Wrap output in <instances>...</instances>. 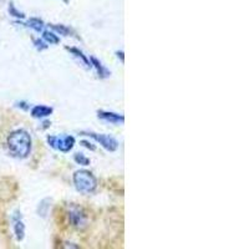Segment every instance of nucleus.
Instances as JSON below:
<instances>
[{
  "instance_id": "f257e3e1",
  "label": "nucleus",
  "mask_w": 249,
  "mask_h": 249,
  "mask_svg": "<svg viewBox=\"0 0 249 249\" xmlns=\"http://www.w3.org/2000/svg\"><path fill=\"white\" fill-rule=\"evenodd\" d=\"M9 152L12 153L13 157L19 160H25L30 156L33 141L29 132L23 128L13 131L6 140Z\"/></svg>"
},
{
  "instance_id": "f03ea898",
  "label": "nucleus",
  "mask_w": 249,
  "mask_h": 249,
  "mask_svg": "<svg viewBox=\"0 0 249 249\" xmlns=\"http://www.w3.org/2000/svg\"><path fill=\"white\" fill-rule=\"evenodd\" d=\"M72 182L76 188V191L84 193V195H90L93 193L97 188L96 177L88 170H79L72 175Z\"/></svg>"
},
{
  "instance_id": "7ed1b4c3",
  "label": "nucleus",
  "mask_w": 249,
  "mask_h": 249,
  "mask_svg": "<svg viewBox=\"0 0 249 249\" xmlns=\"http://www.w3.org/2000/svg\"><path fill=\"white\" fill-rule=\"evenodd\" d=\"M82 136H89L90 139L95 140L97 143H100L102 147L105 148L108 152H115L119 150V141L115 137L110 136V135H105V133H96V132H89V131H82Z\"/></svg>"
},
{
  "instance_id": "20e7f679",
  "label": "nucleus",
  "mask_w": 249,
  "mask_h": 249,
  "mask_svg": "<svg viewBox=\"0 0 249 249\" xmlns=\"http://www.w3.org/2000/svg\"><path fill=\"white\" fill-rule=\"evenodd\" d=\"M46 141H48L49 146H50L51 148L60 151V152L66 153V152H70V151L74 148L76 140H75L74 136L68 135V136H62V137L48 136L46 137Z\"/></svg>"
},
{
  "instance_id": "39448f33",
  "label": "nucleus",
  "mask_w": 249,
  "mask_h": 249,
  "mask_svg": "<svg viewBox=\"0 0 249 249\" xmlns=\"http://www.w3.org/2000/svg\"><path fill=\"white\" fill-rule=\"evenodd\" d=\"M69 219H70L71 224L76 228H85L86 223H88V217L79 208H71L69 212Z\"/></svg>"
},
{
  "instance_id": "423d86ee",
  "label": "nucleus",
  "mask_w": 249,
  "mask_h": 249,
  "mask_svg": "<svg viewBox=\"0 0 249 249\" xmlns=\"http://www.w3.org/2000/svg\"><path fill=\"white\" fill-rule=\"evenodd\" d=\"M97 117L106 122H110L113 124H124V116L121 113L112 112V111H105V110H99L97 111Z\"/></svg>"
},
{
  "instance_id": "0eeeda50",
  "label": "nucleus",
  "mask_w": 249,
  "mask_h": 249,
  "mask_svg": "<svg viewBox=\"0 0 249 249\" xmlns=\"http://www.w3.org/2000/svg\"><path fill=\"white\" fill-rule=\"evenodd\" d=\"M65 49L69 51V53H70L71 55H72V56L75 57V59L79 60L80 64H82V65H84V68H85L86 70H90V69L92 68V66H91L90 59H89V57L86 56V55L84 54L81 50H80V49L74 48V46H66Z\"/></svg>"
},
{
  "instance_id": "6e6552de",
  "label": "nucleus",
  "mask_w": 249,
  "mask_h": 249,
  "mask_svg": "<svg viewBox=\"0 0 249 249\" xmlns=\"http://www.w3.org/2000/svg\"><path fill=\"white\" fill-rule=\"evenodd\" d=\"M54 112V108L50 107V106H45V105H35L34 107L30 110V115L34 119H46L50 115H53Z\"/></svg>"
},
{
  "instance_id": "1a4fd4ad",
  "label": "nucleus",
  "mask_w": 249,
  "mask_h": 249,
  "mask_svg": "<svg viewBox=\"0 0 249 249\" xmlns=\"http://www.w3.org/2000/svg\"><path fill=\"white\" fill-rule=\"evenodd\" d=\"M90 62L91 66L96 70L97 76H99L100 79H107V77L111 76V71L108 70L105 65H102V62L100 61L97 57L90 56Z\"/></svg>"
},
{
  "instance_id": "9d476101",
  "label": "nucleus",
  "mask_w": 249,
  "mask_h": 249,
  "mask_svg": "<svg viewBox=\"0 0 249 249\" xmlns=\"http://www.w3.org/2000/svg\"><path fill=\"white\" fill-rule=\"evenodd\" d=\"M23 25L33 29L35 33H43L44 29H45L46 26L45 23H44V20H41L40 18H30V19L26 21V24H23Z\"/></svg>"
},
{
  "instance_id": "9b49d317",
  "label": "nucleus",
  "mask_w": 249,
  "mask_h": 249,
  "mask_svg": "<svg viewBox=\"0 0 249 249\" xmlns=\"http://www.w3.org/2000/svg\"><path fill=\"white\" fill-rule=\"evenodd\" d=\"M13 223H14V234L17 237V241L21 242L25 237V224L23 222V218L15 219L13 221Z\"/></svg>"
},
{
  "instance_id": "f8f14e48",
  "label": "nucleus",
  "mask_w": 249,
  "mask_h": 249,
  "mask_svg": "<svg viewBox=\"0 0 249 249\" xmlns=\"http://www.w3.org/2000/svg\"><path fill=\"white\" fill-rule=\"evenodd\" d=\"M51 28V30L56 33V34L62 35V36H70L71 34H75V31L68 25H64V24H50L49 25Z\"/></svg>"
},
{
  "instance_id": "ddd939ff",
  "label": "nucleus",
  "mask_w": 249,
  "mask_h": 249,
  "mask_svg": "<svg viewBox=\"0 0 249 249\" xmlns=\"http://www.w3.org/2000/svg\"><path fill=\"white\" fill-rule=\"evenodd\" d=\"M51 202H53V199L51 198H44L43 201L40 202L39 206H37L36 208V213L39 217L41 218L48 217L49 210H50V207H51Z\"/></svg>"
},
{
  "instance_id": "4468645a",
  "label": "nucleus",
  "mask_w": 249,
  "mask_h": 249,
  "mask_svg": "<svg viewBox=\"0 0 249 249\" xmlns=\"http://www.w3.org/2000/svg\"><path fill=\"white\" fill-rule=\"evenodd\" d=\"M43 39L45 40L46 43L50 44V45H56L60 43L59 35H56V33L51 30H44L43 31Z\"/></svg>"
},
{
  "instance_id": "2eb2a0df",
  "label": "nucleus",
  "mask_w": 249,
  "mask_h": 249,
  "mask_svg": "<svg viewBox=\"0 0 249 249\" xmlns=\"http://www.w3.org/2000/svg\"><path fill=\"white\" fill-rule=\"evenodd\" d=\"M8 12H9V14L12 15L13 18H17L18 20L25 19V14H24L23 12H20L19 9H18L17 6L14 5V3H13V1H10V3H9Z\"/></svg>"
},
{
  "instance_id": "dca6fc26",
  "label": "nucleus",
  "mask_w": 249,
  "mask_h": 249,
  "mask_svg": "<svg viewBox=\"0 0 249 249\" xmlns=\"http://www.w3.org/2000/svg\"><path fill=\"white\" fill-rule=\"evenodd\" d=\"M74 160H75V162H76L77 164H80V166H89V164H90V162H91L89 157H86L84 153H80V152L75 153Z\"/></svg>"
},
{
  "instance_id": "f3484780",
  "label": "nucleus",
  "mask_w": 249,
  "mask_h": 249,
  "mask_svg": "<svg viewBox=\"0 0 249 249\" xmlns=\"http://www.w3.org/2000/svg\"><path fill=\"white\" fill-rule=\"evenodd\" d=\"M34 46L35 49H36L37 51H43V50H46V49L49 48L48 43H46L45 40L44 39H35L34 40Z\"/></svg>"
},
{
  "instance_id": "a211bd4d",
  "label": "nucleus",
  "mask_w": 249,
  "mask_h": 249,
  "mask_svg": "<svg viewBox=\"0 0 249 249\" xmlns=\"http://www.w3.org/2000/svg\"><path fill=\"white\" fill-rule=\"evenodd\" d=\"M80 143H81L82 146H84V147L88 148V150H90V151H96V146H95V144L91 143L90 141H88V140H82V141L80 142Z\"/></svg>"
},
{
  "instance_id": "6ab92c4d",
  "label": "nucleus",
  "mask_w": 249,
  "mask_h": 249,
  "mask_svg": "<svg viewBox=\"0 0 249 249\" xmlns=\"http://www.w3.org/2000/svg\"><path fill=\"white\" fill-rule=\"evenodd\" d=\"M17 107H19V108H23V110H29V108H30V106L28 105V102H25V101H20V102H17Z\"/></svg>"
},
{
  "instance_id": "aec40b11",
  "label": "nucleus",
  "mask_w": 249,
  "mask_h": 249,
  "mask_svg": "<svg viewBox=\"0 0 249 249\" xmlns=\"http://www.w3.org/2000/svg\"><path fill=\"white\" fill-rule=\"evenodd\" d=\"M116 55L119 59H121V62H124V51H116Z\"/></svg>"
},
{
  "instance_id": "412c9836",
  "label": "nucleus",
  "mask_w": 249,
  "mask_h": 249,
  "mask_svg": "<svg viewBox=\"0 0 249 249\" xmlns=\"http://www.w3.org/2000/svg\"><path fill=\"white\" fill-rule=\"evenodd\" d=\"M62 1H64L65 4H69V0H62Z\"/></svg>"
}]
</instances>
